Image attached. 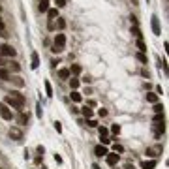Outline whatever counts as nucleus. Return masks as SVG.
<instances>
[{"mask_svg":"<svg viewBox=\"0 0 169 169\" xmlns=\"http://www.w3.org/2000/svg\"><path fill=\"white\" fill-rule=\"evenodd\" d=\"M4 103H6L10 109L23 111V107H25V96H23L19 90H12V92H8V94H6Z\"/></svg>","mask_w":169,"mask_h":169,"instance_id":"1","label":"nucleus"},{"mask_svg":"<svg viewBox=\"0 0 169 169\" xmlns=\"http://www.w3.org/2000/svg\"><path fill=\"white\" fill-rule=\"evenodd\" d=\"M66 49V36L62 34V32H59V34H54V40H53V53L54 54H60L62 51Z\"/></svg>","mask_w":169,"mask_h":169,"instance_id":"2","label":"nucleus"},{"mask_svg":"<svg viewBox=\"0 0 169 169\" xmlns=\"http://www.w3.org/2000/svg\"><path fill=\"white\" fill-rule=\"evenodd\" d=\"M15 54H17L15 47H12V45H8V43L0 45V56H4V59H15Z\"/></svg>","mask_w":169,"mask_h":169,"instance_id":"3","label":"nucleus"},{"mask_svg":"<svg viewBox=\"0 0 169 169\" xmlns=\"http://www.w3.org/2000/svg\"><path fill=\"white\" fill-rule=\"evenodd\" d=\"M0 117H2L4 120H12L13 119V113H12V109L4 103V101H0Z\"/></svg>","mask_w":169,"mask_h":169,"instance_id":"4","label":"nucleus"},{"mask_svg":"<svg viewBox=\"0 0 169 169\" xmlns=\"http://www.w3.org/2000/svg\"><path fill=\"white\" fill-rule=\"evenodd\" d=\"M119 160H120V156H119L117 152H107V154H105V162H107L109 165H117Z\"/></svg>","mask_w":169,"mask_h":169,"instance_id":"5","label":"nucleus"},{"mask_svg":"<svg viewBox=\"0 0 169 169\" xmlns=\"http://www.w3.org/2000/svg\"><path fill=\"white\" fill-rule=\"evenodd\" d=\"M107 152H109V150H107L105 145H96V147H94V156H98V158H105Z\"/></svg>","mask_w":169,"mask_h":169,"instance_id":"6","label":"nucleus"},{"mask_svg":"<svg viewBox=\"0 0 169 169\" xmlns=\"http://www.w3.org/2000/svg\"><path fill=\"white\" fill-rule=\"evenodd\" d=\"M10 137H12L13 141H21V139H23V132L13 126V128H10Z\"/></svg>","mask_w":169,"mask_h":169,"instance_id":"7","label":"nucleus"},{"mask_svg":"<svg viewBox=\"0 0 169 169\" xmlns=\"http://www.w3.org/2000/svg\"><path fill=\"white\" fill-rule=\"evenodd\" d=\"M162 150H163V147H162V145H156L154 148H147V156H150V158H156V156H158L156 152H162Z\"/></svg>","mask_w":169,"mask_h":169,"instance_id":"8","label":"nucleus"},{"mask_svg":"<svg viewBox=\"0 0 169 169\" xmlns=\"http://www.w3.org/2000/svg\"><path fill=\"white\" fill-rule=\"evenodd\" d=\"M56 17H59V10H56V8H49V10H47V19H49V23H53Z\"/></svg>","mask_w":169,"mask_h":169,"instance_id":"9","label":"nucleus"},{"mask_svg":"<svg viewBox=\"0 0 169 169\" xmlns=\"http://www.w3.org/2000/svg\"><path fill=\"white\" fill-rule=\"evenodd\" d=\"M152 30H154L156 36L162 34V30H160V23H158V17H156V15H152Z\"/></svg>","mask_w":169,"mask_h":169,"instance_id":"10","label":"nucleus"},{"mask_svg":"<svg viewBox=\"0 0 169 169\" xmlns=\"http://www.w3.org/2000/svg\"><path fill=\"white\" fill-rule=\"evenodd\" d=\"M30 60H32V70H38L40 68V56H38V53H32V56H30Z\"/></svg>","mask_w":169,"mask_h":169,"instance_id":"11","label":"nucleus"},{"mask_svg":"<svg viewBox=\"0 0 169 169\" xmlns=\"http://www.w3.org/2000/svg\"><path fill=\"white\" fill-rule=\"evenodd\" d=\"M10 77H12L10 70H6V68H0V81H10Z\"/></svg>","mask_w":169,"mask_h":169,"instance_id":"12","label":"nucleus"},{"mask_svg":"<svg viewBox=\"0 0 169 169\" xmlns=\"http://www.w3.org/2000/svg\"><path fill=\"white\" fill-rule=\"evenodd\" d=\"M10 81H12V83H13V85H15L17 88H21V87H25V81H23V79H21L19 75H13V77H10Z\"/></svg>","mask_w":169,"mask_h":169,"instance_id":"13","label":"nucleus"},{"mask_svg":"<svg viewBox=\"0 0 169 169\" xmlns=\"http://www.w3.org/2000/svg\"><path fill=\"white\" fill-rule=\"evenodd\" d=\"M8 66H10V72H15V73H17V72H21V66H19V62H17V60H10V62H8Z\"/></svg>","mask_w":169,"mask_h":169,"instance_id":"14","label":"nucleus"},{"mask_svg":"<svg viewBox=\"0 0 169 169\" xmlns=\"http://www.w3.org/2000/svg\"><path fill=\"white\" fill-rule=\"evenodd\" d=\"M70 75H72V73H70V70H68V68H62V70H59V77H60L62 81L70 79Z\"/></svg>","mask_w":169,"mask_h":169,"instance_id":"15","label":"nucleus"},{"mask_svg":"<svg viewBox=\"0 0 169 169\" xmlns=\"http://www.w3.org/2000/svg\"><path fill=\"white\" fill-rule=\"evenodd\" d=\"M154 165H156V160H145L141 163V169H154Z\"/></svg>","mask_w":169,"mask_h":169,"instance_id":"16","label":"nucleus"},{"mask_svg":"<svg viewBox=\"0 0 169 169\" xmlns=\"http://www.w3.org/2000/svg\"><path fill=\"white\" fill-rule=\"evenodd\" d=\"M38 10H40L41 13H47V10H49V0H40V6H38Z\"/></svg>","mask_w":169,"mask_h":169,"instance_id":"17","label":"nucleus"},{"mask_svg":"<svg viewBox=\"0 0 169 169\" xmlns=\"http://www.w3.org/2000/svg\"><path fill=\"white\" fill-rule=\"evenodd\" d=\"M147 101H150L152 105L158 103V94L156 92H147Z\"/></svg>","mask_w":169,"mask_h":169,"instance_id":"18","label":"nucleus"},{"mask_svg":"<svg viewBox=\"0 0 169 169\" xmlns=\"http://www.w3.org/2000/svg\"><path fill=\"white\" fill-rule=\"evenodd\" d=\"M72 100H73L75 103H79V101L83 100V96H81V92H79V90H72Z\"/></svg>","mask_w":169,"mask_h":169,"instance_id":"19","label":"nucleus"},{"mask_svg":"<svg viewBox=\"0 0 169 169\" xmlns=\"http://www.w3.org/2000/svg\"><path fill=\"white\" fill-rule=\"evenodd\" d=\"M70 70V73H73V75H79L81 73V66L79 64H72V68H68Z\"/></svg>","mask_w":169,"mask_h":169,"instance_id":"20","label":"nucleus"},{"mask_svg":"<svg viewBox=\"0 0 169 169\" xmlns=\"http://www.w3.org/2000/svg\"><path fill=\"white\" fill-rule=\"evenodd\" d=\"M56 26H59V30H64V28H66V21H64V17H56Z\"/></svg>","mask_w":169,"mask_h":169,"instance_id":"21","label":"nucleus"},{"mask_svg":"<svg viewBox=\"0 0 169 169\" xmlns=\"http://www.w3.org/2000/svg\"><path fill=\"white\" fill-rule=\"evenodd\" d=\"M152 111L156 113V115H160V113H163V105L158 101V103H154V105H152Z\"/></svg>","mask_w":169,"mask_h":169,"instance_id":"22","label":"nucleus"},{"mask_svg":"<svg viewBox=\"0 0 169 169\" xmlns=\"http://www.w3.org/2000/svg\"><path fill=\"white\" fill-rule=\"evenodd\" d=\"M70 87H72V90H77V88H79V79H77V77H72V79H70Z\"/></svg>","mask_w":169,"mask_h":169,"instance_id":"23","label":"nucleus"},{"mask_svg":"<svg viewBox=\"0 0 169 169\" xmlns=\"http://www.w3.org/2000/svg\"><path fill=\"white\" fill-rule=\"evenodd\" d=\"M83 117L85 119H92V109L90 107H83Z\"/></svg>","mask_w":169,"mask_h":169,"instance_id":"24","label":"nucleus"},{"mask_svg":"<svg viewBox=\"0 0 169 169\" xmlns=\"http://www.w3.org/2000/svg\"><path fill=\"white\" fill-rule=\"evenodd\" d=\"M28 122V113H26V115H25V113H21V117H19V124L21 126H25Z\"/></svg>","mask_w":169,"mask_h":169,"instance_id":"25","label":"nucleus"},{"mask_svg":"<svg viewBox=\"0 0 169 169\" xmlns=\"http://www.w3.org/2000/svg\"><path fill=\"white\" fill-rule=\"evenodd\" d=\"M135 59H137L139 62H143V64H147V54H145V53H137V54H135Z\"/></svg>","mask_w":169,"mask_h":169,"instance_id":"26","label":"nucleus"},{"mask_svg":"<svg viewBox=\"0 0 169 169\" xmlns=\"http://www.w3.org/2000/svg\"><path fill=\"white\" fill-rule=\"evenodd\" d=\"M137 47H139V53H147V45L143 40H137Z\"/></svg>","mask_w":169,"mask_h":169,"instance_id":"27","label":"nucleus"},{"mask_svg":"<svg viewBox=\"0 0 169 169\" xmlns=\"http://www.w3.org/2000/svg\"><path fill=\"white\" fill-rule=\"evenodd\" d=\"M152 122H154V124H160V122H163V113H160V115H154Z\"/></svg>","mask_w":169,"mask_h":169,"instance_id":"28","label":"nucleus"},{"mask_svg":"<svg viewBox=\"0 0 169 169\" xmlns=\"http://www.w3.org/2000/svg\"><path fill=\"white\" fill-rule=\"evenodd\" d=\"M132 32H134V36H135L137 40H143V36H141V30H139V26H134V28H132Z\"/></svg>","mask_w":169,"mask_h":169,"instance_id":"29","label":"nucleus"},{"mask_svg":"<svg viewBox=\"0 0 169 169\" xmlns=\"http://www.w3.org/2000/svg\"><path fill=\"white\" fill-rule=\"evenodd\" d=\"M45 92H47L49 98L53 96V88H51V83H49V81H45Z\"/></svg>","mask_w":169,"mask_h":169,"instance_id":"30","label":"nucleus"},{"mask_svg":"<svg viewBox=\"0 0 169 169\" xmlns=\"http://www.w3.org/2000/svg\"><path fill=\"white\" fill-rule=\"evenodd\" d=\"M98 132H100V137H107V128L105 126H100Z\"/></svg>","mask_w":169,"mask_h":169,"instance_id":"31","label":"nucleus"},{"mask_svg":"<svg viewBox=\"0 0 169 169\" xmlns=\"http://www.w3.org/2000/svg\"><path fill=\"white\" fill-rule=\"evenodd\" d=\"M54 4H56V10H60L66 6V0H54Z\"/></svg>","mask_w":169,"mask_h":169,"instance_id":"32","label":"nucleus"},{"mask_svg":"<svg viewBox=\"0 0 169 169\" xmlns=\"http://www.w3.org/2000/svg\"><path fill=\"white\" fill-rule=\"evenodd\" d=\"M54 130H56V132H59V134L62 132V124H60L59 120H56V122H54Z\"/></svg>","mask_w":169,"mask_h":169,"instance_id":"33","label":"nucleus"},{"mask_svg":"<svg viewBox=\"0 0 169 169\" xmlns=\"http://www.w3.org/2000/svg\"><path fill=\"white\" fill-rule=\"evenodd\" d=\"M87 126H90V128H96V126H98V122H96V120H92V119H88Z\"/></svg>","mask_w":169,"mask_h":169,"instance_id":"34","label":"nucleus"},{"mask_svg":"<svg viewBox=\"0 0 169 169\" xmlns=\"http://www.w3.org/2000/svg\"><path fill=\"white\" fill-rule=\"evenodd\" d=\"M111 130H113V134H119V132H120V126H119V124H115Z\"/></svg>","mask_w":169,"mask_h":169,"instance_id":"35","label":"nucleus"},{"mask_svg":"<svg viewBox=\"0 0 169 169\" xmlns=\"http://www.w3.org/2000/svg\"><path fill=\"white\" fill-rule=\"evenodd\" d=\"M8 62H6V59H4V56H0V68H4Z\"/></svg>","mask_w":169,"mask_h":169,"instance_id":"36","label":"nucleus"},{"mask_svg":"<svg viewBox=\"0 0 169 169\" xmlns=\"http://www.w3.org/2000/svg\"><path fill=\"white\" fill-rule=\"evenodd\" d=\"M98 115H100V117H105V115H107V111H105V109H100V111H98Z\"/></svg>","mask_w":169,"mask_h":169,"instance_id":"37","label":"nucleus"},{"mask_svg":"<svg viewBox=\"0 0 169 169\" xmlns=\"http://www.w3.org/2000/svg\"><path fill=\"white\" fill-rule=\"evenodd\" d=\"M0 169H2V167H0Z\"/></svg>","mask_w":169,"mask_h":169,"instance_id":"38","label":"nucleus"},{"mask_svg":"<svg viewBox=\"0 0 169 169\" xmlns=\"http://www.w3.org/2000/svg\"><path fill=\"white\" fill-rule=\"evenodd\" d=\"M0 21H2V19H0Z\"/></svg>","mask_w":169,"mask_h":169,"instance_id":"39","label":"nucleus"}]
</instances>
